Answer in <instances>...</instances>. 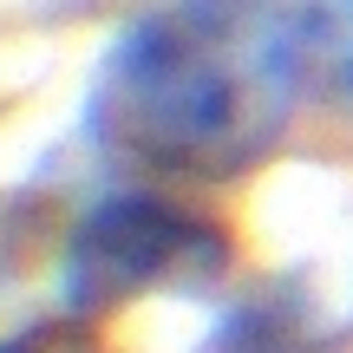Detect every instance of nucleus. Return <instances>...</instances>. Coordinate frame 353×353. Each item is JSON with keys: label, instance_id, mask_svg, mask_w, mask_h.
Masks as SVG:
<instances>
[{"label": "nucleus", "instance_id": "nucleus-3", "mask_svg": "<svg viewBox=\"0 0 353 353\" xmlns=\"http://www.w3.org/2000/svg\"><path fill=\"white\" fill-rule=\"evenodd\" d=\"M0 353H65L59 334H20V341H0Z\"/></svg>", "mask_w": 353, "mask_h": 353}, {"label": "nucleus", "instance_id": "nucleus-1", "mask_svg": "<svg viewBox=\"0 0 353 353\" xmlns=\"http://www.w3.org/2000/svg\"><path fill=\"white\" fill-rule=\"evenodd\" d=\"M301 99V33L268 0H170L118 39L99 131L157 170L236 176L275 151Z\"/></svg>", "mask_w": 353, "mask_h": 353}, {"label": "nucleus", "instance_id": "nucleus-2", "mask_svg": "<svg viewBox=\"0 0 353 353\" xmlns=\"http://www.w3.org/2000/svg\"><path fill=\"white\" fill-rule=\"evenodd\" d=\"M229 268V236L164 196H105L65 242V301L79 314L151 288H203Z\"/></svg>", "mask_w": 353, "mask_h": 353}]
</instances>
